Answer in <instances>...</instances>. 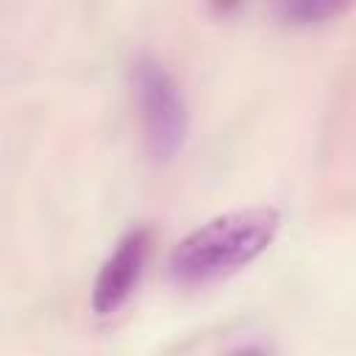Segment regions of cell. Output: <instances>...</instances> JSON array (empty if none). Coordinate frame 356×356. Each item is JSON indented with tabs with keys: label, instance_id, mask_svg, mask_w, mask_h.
I'll use <instances>...</instances> for the list:
<instances>
[{
	"label": "cell",
	"instance_id": "cell-1",
	"mask_svg": "<svg viewBox=\"0 0 356 356\" xmlns=\"http://www.w3.org/2000/svg\"><path fill=\"white\" fill-rule=\"evenodd\" d=\"M281 228L278 209L256 206L220 214L186 234L170 253V275L184 286L220 281L261 256Z\"/></svg>",
	"mask_w": 356,
	"mask_h": 356
},
{
	"label": "cell",
	"instance_id": "cell-4",
	"mask_svg": "<svg viewBox=\"0 0 356 356\" xmlns=\"http://www.w3.org/2000/svg\"><path fill=\"white\" fill-rule=\"evenodd\" d=\"M356 0H273V11L286 25H320L348 14Z\"/></svg>",
	"mask_w": 356,
	"mask_h": 356
},
{
	"label": "cell",
	"instance_id": "cell-5",
	"mask_svg": "<svg viewBox=\"0 0 356 356\" xmlns=\"http://www.w3.org/2000/svg\"><path fill=\"white\" fill-rule=\"evenodd\" d=\"M236 3H239V0H214V6H217V8H222V11H225L228 6H236Z\"/></svg>",
	"mask_w": 356,
	"mask_h": 356
},
{
	"label": "cell",
	"instance_id": "cell-2",
	"mask_svg": "<svg viewBox=\"0 0 356 356\" xmlns=\"http://www.w3.org/2000/svg\"><path fill=\"white\" fill-rule=\"evenodd\" d=\"M131 86L147 156L153 161H172L189 134V108L181 86L153 56H139L131 64Z\"/></svg>",
	"mask_w": 356,
	"mask_h": 356
},
{
	"label": "cell",
	"instance_id": "cell-3",
	"mask_svg": "<svg viewBox=\"0 0 356 356\" xmlns=\"http://www.w3.org/2000/svg\"><path fill=\"white\" fill-rule=\"evenodd\" d=\"M150 239L153 236L147 228H131L117 242L111 256L103 261V267L95 278V286H92V309L97 317H108L128 303V298L134 295V289L145 273Z\"/></svg>",
	"mask_w": 356,
	"mask_h": 356
}]
</instances>
